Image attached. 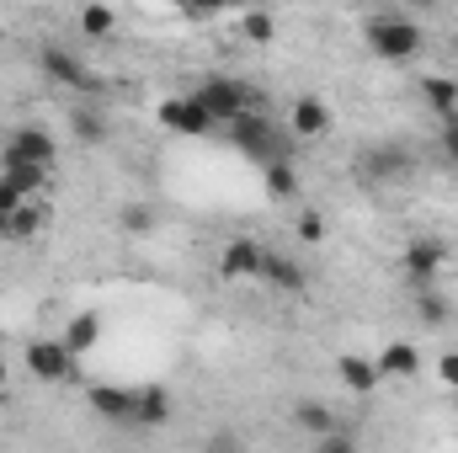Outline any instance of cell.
Returning <instances> with one entry per match:
<instances>
[{
	"instance_id": "6da1fadb",
	"label": "cell",
	"mask_w": 458,
	"mask_h": 453,
	"mask_svg": "<svg viewBox=\"0 0 458 453\" xmlns=\"http://www.w3.org/2000/svg\"><path fill=\"white\" fill-rule=\"evenodd\" d=\"M362 38H368V48L378 54V59H411L416 48H421V27L411 21V16H400V11H378V16H368V27H362Z\"/></svg>"
},
{
	"instance_id": "7a4b0ae2",
	"label": "cell",
	"mask_w": 458,
	"mask_h": 453,
	"mask_svg": "<svg viewBox=\"0 0 458 453\" xmlns=\"http://www.w3.org/2000/svg\"><path fill=\"white\" fill-rule=\"evenodd\" d=\"M229 144L240 150V155H250V160H261V166H272V160H288V150H283V133L267 123L261 113H245L229 123Z\"/></svg>"
},
{
	"instance_id": "3957f363",
	"label": "cell",
	"mask_w": 458,
	"mask_h": 453,
	"mask_svg": "<svg viewBox=\"0 0 458 453\" xmlns=\"http://www.w3.org/2000/svg\"><path fill=\"white\" fill-rule=\"evenodd\" d=\"M192 97L203 102V113L214 117L219 128H229L234 117H245V113H250V97H245V86H240L234 75H208V81H203V86H198Z\"/></svg>"
},
{
	"instance_id": "277c9868",
	"label": "cell",
	"mask_w": 458,
	"mask_h": 453,
	"mask_svg": "<svg viewBox=\"0 0 458 453\" xmlns=\"http://www.w3.org/2000/svg\"><path fill=\"white\" fill-rule=\"evenodd\" d=\"M405 278L416 283V294L421 288H432L437 278H443V267H448V240H437V235H416L411 245H405Z\"/></svg>"
},
{
	"instance_id": "5b68a950",
	"label": "cell",
	"mask_w": 458,
	"mask_h": 453,
	"mask_svg": "<svg viewBox=\"0 0 458 453\" xmlns=\"http://www.w3.org/2000/svg\"><path fill=\"white\" fill-rule=\"evenodd\" d=\"M416 171V155L405 144H373L357 155V176L362 182H405Z\"/></svg>"
},
{
	"instance_id": "8992f818",
	"label": "cell",
	"mask_w": 458,
	"mask_h": 453,
	"mask_svg": "<svg viewBox=\"0 0 458 453\" xmlns=\"http://www.w3.org/2000/svg\"><path fill=\"white\" fill-rule=\"evenodd\" d=\"M38 64H43V75L48 81H59V86H70V91H86V97H97V81H91V70L70 54V48H59V43H43L38 48Z\"/></svg>"
},
{
	"instance_id": "52a82bcc",
	"label": "cell",
	"mask_w": 458,
	"mask_h": 453,
	"mask_svg": "<svg viewBox=\"0 0 458 453\" xmlns=\"http://www.w3.org/2000/svg\"><path fill=\"white\" fill-rule=\"evenodd\" d=\"M70 368H75V357L64 352V341H54V337L27 341V373H32V379L59 384V379H70Z\"/></svg>"
},
{
	"instance_id": "ba28073f",
	"label": "cell",
	"mask_w": 458,
	"mask_h": 453,
	"mask_svg": "<svg viewBox=\"0 0 458 453\" xmlns=\"http://www.w3.org/2000/svg\"><path fill=\"white\" fill-rule=\"evenodd\" d=\"M160 123L171 128V133H187V139H203V133H214L219 123L203 113V102L198 97H171V102H160Z\"/></svg>"
},
{
	"instance_id": "9c48e42d",
	"label": "cell",
	"mask_w": 458,
	"mask_h": 453,
	"mask_svg": "<svg viewBox=\"0 0 458 453\" xmlns=\"http://www.w3.org/2000/svg\"><path fill=\"white\" fill-rule=\"evenodd\" d=\"M5 150L21 155V160H32V166H54V155H59V144H54V133H48L43 123H21Z\"/></svg>"
},
{
	"instance_id": "30bf717a",
	"label": "cell",
	"mask_w": 458,
	"mask_h": 453,
	"mask_svg": "<svg viewBox=\"0 0 458 453\" xmlns=\"http://www.w3.org/2000/svg\"><path fill=\"white\" fill-rule=\"evenodd\" d=\"M256 278H267V283L283 288V294H304V288H310L304 261H293V256H283V251H261V272H256Z\"/></svg>"
},
{
	"instance_id": "8fae6325",
	"label": "cell",
	"mask_w": 458,
	"mask_h": 453,
	"mask_svg": "<svg viewBox=\"0 0 458 453\" xmlns=\"http://www.w3.org/2000/svg\"><path fill=\"white\" fill-rule=\"evenodd\" d=\"M0 182H11L21 198H32V192H43L48 187V166H32V160H21V155H0Z\"/></svg>"
},
{
	"instance_id": "7c38bea8",
	"label": "cell",
	"mask_w": 458,
	"mask_h": 453,
	"mask_svg": "<svg viewBox=\"0 0 458 453\" xmlns=\"http://www.w3.org/2000/svg\"><path fill=\"white\" fill-rule=\"evenodd\" d=\"M288 128H293L299 139H326V133H331V107H326L320 97H299L293 113H288Z\"/></svg>"
},
{
	"instance_id": "4fadbf2b",
	"label": "cell",
	"mask_w": 458,
	"mask_h": 453,
	"mask_svg": "<svg viewBox=\"0 0 458 453\" xmlns=\"http://www.w3.org/2000/svg\"><path fill=\"white\" fill-rule=\"evenodd\" d=\"M171 422V395L160 389V384H144V389H133V427H165Z\"/></svg>"
},
{
	"instance_id": "5bb4252c",
	"label": "cell",
	"mask_w": 458,
	"mask_h": 453,
	"mask_svg": "<svg viewBox=\"0 0 458 453\" xmlns=\"http://www.w3.org/2000/svg\"><path fill=\"white\" fill-rule=\"evenodd\" d=\"M91 411L107 416L117 427H133V389H117V384H91Z\"/></svg>"
},
{
	"instance_id": "9a60e30c",
	"label": "cell",
	"mask_w": 458,
	"mask_h": 453,
	"mask_svg": "<svg viewBox=\"0 0 458 453\" xmlns=\"http://www.w3.org/2000/svg\"><path fill=\"white\" fill-rule=\"evenodd\" d=\"M219 272H225V278H256V272H261V245L245 240V235L229 240L225 251H219Z\"/></svg>"
},
{
	"instance_id": "2e32d148",
	"label": "cell",
	"mask_w": 458,
	"mask_h": 453,
	"mask_svg": "<svg viewBox=\"0 0 458 453\" xmlns=\"http://www.w3.org/2000/svg\"><path fill=\"white\" fill-rule=\"evenodd\" d=\"M416 368H421V352L411 341H389L378 352V379H416Z\"/></svg>"
},
{
	"instance_id": "e0dca14e",
	"label": "cell",
	"mask_w": 458,
	"mask_h": 453,
	"mask_svg": "<svg viewBox=\"0 0 458 453\" xmlns=\"http://www.w3.org/2000/svg\"><path fill=\"white\" fill-rule=\"evenodd\" d=\"M336 373H342L346 389H357V395H373L384 379H378V363L373 357H357V352H346L342 363H336Z\"/></svg>"
},
{
	"instance_id": "ac0fdd59",
	"label": "cell",
	"mask_w": 458,
	"mask_h": 453,
	"mask_svg": "<svg viewBox=\"0 0 458 453\" xmlns=\"http://www.w3.org/2000/svg\"><path fill=\"white\" fill-rule=\"evenodd\" d=\"M293 422H299L310 438H331V432H346L342 422H336V411H331V406H320V400H299V406H293Z\"/></svg>"
},
{
	"instance_id": "d6986e66",
	"label": "cell",
	"mask_w": 458,
	"mask_h": 453,
	"mask_svg": "<svg viewBox=\"0 0 458 453\" xmlns=\"http://www.w3.org/2000/svg\"><path fill=\"white\" fill-rule=\"evenodd\" d=\"M64 352H70V357H81V352H91V346H97V341H102V315H97V310H86V315H75V321H70V326H64Z\"/></svg>"
},
{
	"instance_id": "ffe728a7",
	"label": "cell",
	"mask_w": 458,
	"mask_h": 453,
	"mask_svg": "<svg viewBox=\"0 0 458 453\" xmlns=\"http://www.w3.org/2000/svg\"><path fill=\"white\" fill-rule=\"evenodd\" d=\"M43 219H48V209H43V203H21L16 214H5V219H0V240H32V235L43 229Z\"/></svg>"
},
{
	"instance_id": "44dd1931",
	"label": "cell",
	"mask_w": 458,
	"mask_h": 453,
	"mask_svg": "<svg viewBox=\"0 0 458 453\" xmlns=\"http://www.w3.org/2000/svg\"><path fill=\"white\" fill-rule=\"evenodd\" d=\"M70 128H75L81 144H102V139H107V113H102L97 102H81V107L70 113Z\"/></svg>"
},
{
	"instance_id": "7402d4cb",
	"label": "cell",
	"mask_w": 458,
	"mask_h": 453,
	"mask_svg": "<svg viewBox=\"0 0 458 453\" xmlns=\"http://www.w3.org/2000/svg\"><path fill=\"white\" fill-rule=\"evenodd\" d=\"M421 97H427L432 113L458 117V81H448V75H427V81H421Z\"/></svg>"
},
{
	"instance_id": "603a6c76",
	"label": "cell",
	"mask_w": 458,
	"mask_h": 453,
	"mask_svg": "<svg viewBox=\"0 0 458 453\" xmlns=\"http://www.w3.org/2000/svg\"><path fill=\"white\" fill-rule=\"evenodd\" d=\"M267 192H272V198H299V171H293V160H272V166H267Z\"/></svg>"
},
{
	"instance_id": "cb8c5ba5",
	"label": "cell",
	"mask_w": 458,
	"mask_h": 453,
	"mask_svg": "<svg viewBox=\"0 0 458 453\" xmlns=\"http://www.w3.org/2000/svg\"><path fill=\"white\" fill-rule=\"evenodd\" d=\"M240 32H245L250 43H272V32H277V16H272V11H245V16H240Z\"/></svg>"
},
{
	"instance_id": "d4e9b609",
	"label": "cell",
	"mask_w": 458,
	"mask_h": 453,
	"mask_svg": "<svg viewBox=\"0 0 458 453\" xmlns=\"http://www.w3.org/2000/svg\"><path fill=\"white\" fill-rule=\"evenodd\" d=\"M416 310H421L427 326H448V299H443L437 288H421V294H416Z\"/></svg>"
},
{
	"instance_id": "484cf974",
	"label": "cell",
	"mask_w": 458,
	"mask_h": 453,
	"mask_svg": "<svg viewBox=\"0 0 458 453\" xmlns=\"http://www.w3.org/2000/svg\"><path fill=\"white\" fill-rule=\"evenodd\" d=\"M113 27H117V16L107 5H86V11H81V32H86V38H107Z\"/></svg>"
},
{
	"instance_id": "4316f807",
	"label": "cell",
	"mask_w": 458,
	"mask_h": 453,
	"mask_svg": "<svg viewBox=\"0 0 458 453\" xmlns=\"http://www.w3.org/2000/svg\"><path fill=\"white\" fill-rule=\"evenodd\" d=\"M203 453H245V443L229 432V427H219V432H208V443H203Z\"/></svg>"
},
{
	"instance_id": "83f0119b",
	"label": "cell",
	"mask_w": 458,
	"mask_h": 453,
	"mask_svg": "<svg viewBox=\"0 0 458 453\" xmlns=\"http://www.w3.org/2000/svg\"><path fill=\"white\" fill-rule=\"evenodd\" d=\"M310 453H357V438L352 432H331V438H315Z\"/></svg>"
},
{
	"instance_id": "f1b7e54d",
	"label": "cell",
	"mask_w": 458,
	"mask_h": 453,
	"mask_svg": "<svg viewBox=\"0 0 458 453\" xmlns=\"http://www.w3.org/2000/svg\"><path fill=\"white\" fill-rule=\"evenodd\" d=\"M123 225L133 229V235H149V229H155V214H149V209H139V203H133V209H123Z\"/></svg>"
},
{
	"instance_id": "f546056e",
	"label": "cell",
	"mask_w": 458,
	"mask_h": 453,
	"mask_svg": "<svg viewBox=\"0 0 458 453\" xmlns=\"http://www.w3.org/2000/svg\"><path fill=\"white\" fill-rule=\"evenodd\" d=\"M299 240L320 245V240H326V219H320V214H304V219H299Z\"/></svg>"
},
{
	"instance_id": "4dcf8cb0",
	"label": "cell",
	"mask_w": 458,
	"mask_h": 453,
	"mask_svg": "<svg viewBox=\"0 0 458 453\" xmlns=\"http://www.w3.org/2000/svg\"><path fill=\"white\" fill-rule=\"evenodd\" d=\"M443 155L458 166V117H443Z\"/></svg>"
},
{
	"instance_id": "1f68e13d",
	"label": "cell",
	"mask_w": 458,
	"mask_h": 453,
	"mask_svg": "<svg viewBox=\"0 0 458 453\" xmlns=\"http://www.w3.org/2000/svg\"><path fill=\"white\" fill-rule=\"evenodd\" d=\"M21 203H27V198H21V192H16L11 182H0V219H5V214H16Z\"/></svg>"
},
{
	"instance_id": "d6a6232c",
	"label": "cell",
	"mask_w": 458,
	"mask_h": 453,
	"mask_svg": "<svg viewBox=\"0 0 458 453\" xmlns=\"http://www.w3.org/2000/svg\"><path fill=\"white\" fill-rule=\"evenodd\" d=\"M437 379L458 389V352H443V357H437Z\"/></svg>"
},
{
	"instance_id": "836d02e7",
	"label": "cell",
	"mask_w": 458,
	"mask_h": 453,
	"mask_svg": "<svg viewBox=\"0 0 458 453\" xmlns=\"http://www.w3.org/2000/svg\"><path fill=\"white\" fill-rule=\"evenodd\" d=\"M0 384H5V357H0Z\"/></svg>"
}]
</instances>
